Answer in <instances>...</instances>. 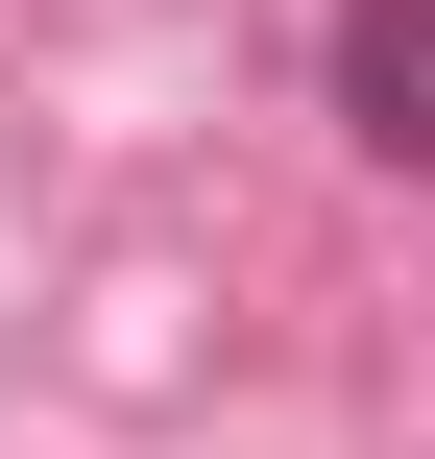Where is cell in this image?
Returning a JSON list of instances; mask_svg holds the SVG:
<instances>
[{
    "label": "cell",
    "mask_w": 435,
    "mask_h": 459,
    "mask_svg": "<svg viewBox=\"0 0 435 459\" xmlns=\"http://www.w3.org/2000/svg\"><path fill=\"white\" fill-rule=\"evenodd\" d=\"M339 97L387 169H435V0H339Z\"/></svg>",
    "instance_id": "1"
}]
</instances>
